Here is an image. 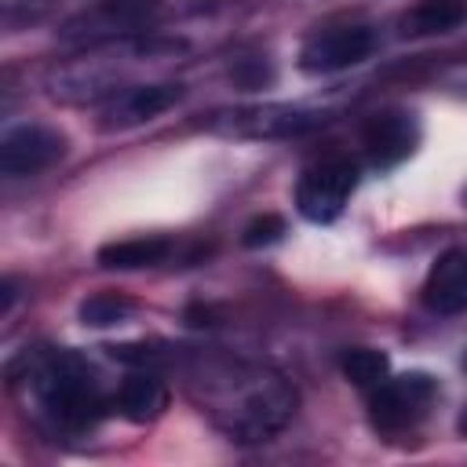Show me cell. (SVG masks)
<instances>
[{
    "mask_svg": "<svg viewBox=\"0 0 467 467\" xmlns=\"http://www.w3.org/2000/svg\"><path fill=\"white\" fill-rule=\"evenodd\" d=\"M310 124H317V117L292 106H266L255 113H241L234 120V128L248 135H296V131H306Z\"/></svg>",
    "mask_w": 467,
    "mask_h": 467,
    "instance_id": "obj_14",
    "label": "cell"
},
{
    "mask_svg": "<svg viewBox=\"0 0 467 467\" xmlns=\"http://www.w3.org/2000/svg\"><path fill=\"white\" fill-rule=\"evenodd\" d=\"M423 303L434 314H467V252H445L434 259L423 281Z\"/></svg>",
    "mask_w": 467,
    "mask_h": 467,
    "instance_id": "obj_10",
    "label": "cell"
},
{
    "mask_svg": "<svg viewBox=\"0 0 467 467\" xmlns=\"http://www.w3.org/2000/svg\"><path fill=\"white\" fill-rule=\"evenodd\" d=\"M131 314V299L120 292H95L80 303V321L91 328H106V325H120Z\"/></svg>",
    "mask_w": 467,
    "mask_h": 467,
    "instance_id": "obj_16",
    "label": "cell"
},
{
    "mask_svg": "<svg viewBox=\"0 0 467 467\" xmlns=\"http://www.w3.org/2000/svg\"><path fill=\"white\" fill-rule=\"evenodd\" d=\"M26 383L40 398L44 412L66 431H91L106 412V398L91 368L69 350H44L26 361Z\"/></svg>",
    "mask_w": 467,
    "mask_h": 467,
    "instance_id": "obj_1",
    "label": "cell"
},
{
    "mask_svg": "<svg viewBox=\"0 0 467 467\" xmlns=\"http://www.w3.org/2000/svg\"><path fill=\"white\" fill-rule=\"evenodd\" d=\"M339 368H343V376H347L354 387L372 390V387H379V383L387 379L390 358H387L383 350H376V347H350V350L339 354Z\"/></svg>",
    "mask_w": 467,
    "mask_h": 467,
    "instance_id": "obj_15",
    "label": "cell"
},
{
    "mask_svg": "<svg viewBox=\"0 0 467 467\" xmlns=\"http://www.w3.org/2000/svg\"><path fill=\"white\" fill-rule=\"evenodd\" d=\"M161 0H99L91 11H80L66 22L69 40H99V36H120L135 33L153 22Z\"/></svg>",
    "mask_w": 467,
    "mask_h": 467,
    "instance_id": "obj_7",
    "label": "cell"
},
{
    "mask_svg": "<svg viewBox=\"0 0 467 467\" xmlns=\"http://www.w3.org/2000/svg\"><path fill=\"white\" fill-rule=\"evenodd\" d=\"M179 99H182V84H135V88H124L120 95L109 99V106L102 109V124L106 128H131V124L161 117Z\"/></svg>",
    "mask_w": 467,
    "mask_h": 467,
    "instance_id": "obj_9",
    "label": "cell"
},
{
    "mask_svg": "<svg viewBox=\"0 0 467 467\" xmlns=\"http://www.w3.org/2000/svg\"><path fill=\"white\" fill-rule=\"evenodd\" d=\"M456 431L467 438V405H463V409H460V416H456Z\"/></svg>",
    "mask_w": 467,
    "mask_h": 467,
    "instance_id": "obj_19",
    "label": "cell"
},
{
    "mask_svg": "<svg viewBox=\"0 0 467 467\" xmlns=\"http://www.w3.org/2000/svg\"><path fill=\"white\" fill-rule=\"evenodd\" d=\"M354 186H358V164L350 157H325L299 175L296 208L310 223H332L347 208Z\"/></svg>",
    "mask_w": 467,
    "mask_h": 467,
    "instance_id": "obj_4",
    "label": "cell"
},
{
    "mask_svg": "<svg viewBox=\"0 0 467 467\" xmlns=\"http://www.w3.org/2000/svg\"><path fill=\"white\" fill-rule=\"evenodd\" d=\"M215 420L237 438V441H266L277 434L292 412H296V390L285 383V376L266 368H248L226 383V390L212 401Z\"/></svg>",
    "mask_w": 467,
    "mask_h": 467,
    "instance_id": "obj_2",
    "label": "cell"
},
{
    "mask_svg": "<svg viewBox=\"0 0 467 467\" xmlns=\"http://www.w3.org/2000/svg\"><path fill=\"white\" fill-rule=\"evenodd\" d=\"M420 142V124L409 109H379L368 117L365 131H361V146H365V157L376 164V168H394L401 164L405 157H412Z\"/></svg>",
    "mask_w": 467,
    "mask_h": 467,
    "instance_id": "obj_8",
    "label": "cell"
},
{
    "mask_svg": "<svg viewBox=\"0 0 467 467\" xmlns=\"http://www.w3.org/2000/svg\"><path fill=\"white\" fill-rule=\"evenodd\" d=\"M467 22V0H420L401 15V36H434L452 33Z\"/></svg>",
    "mask_w": 467,
    "mask_h": 467,
    "instance_id": "obj_12",
    "label": "cell"
},
{
    "mask_svg": "<svg viewBox=\"0 0 467 467\" xmlns=\"http://www.w3.org/2000/svg\"><path fill=\"white\" fill-rule=\"evenodd\" d=\"M171 252L168 237H128V241H113L99 248V263L109 270H142V266H157L164 263Z\"/></svg>",
    "mask_w": 467,
    "mask_h": 467,
    "instance_id": "obj_13",
    "label": "cell"
},
{
    "mask_svg": "<svg viewBox=\"0 0 467 467\" xmlns=\"http://www.w3.org/2000/svg\"><path fill=\"white\" fill-rule=\"evenodd\" d=\"M62 157H66V135L47 124H18L0 139V171L11 179L36 175Z\"/></svg>",
    "mask_w": 467,
    "mask_h": 467,
    "instance_id": "obj_6",
    "label": "cell"
},
{
    "mask_svg": "<svg viewBox=\"0 0 467 467\" xmlns=\"http://www.w3.org/2000/svg\"><path fill=\"white\" fill-rule=\"evenodd\" d=\"M281 234H285V219H281V215H274V212H266V215H255V219L244 226L241 241H244L248 248H263V244L281 241Z\"/></svg>",
    "mask_w": 467,
    "mask_h": 467,
    "instance_id": "obj_17",
    "label": "cell"
},
{
    "mask_svg": "<svg viewBox=\"0 0 467 467\" xmlns=\"http://www.w3.org/2000/svg\"><path fill=\"white\" fill-rule=\"evenodd\" d=\"M372 29L368 26H325L310 33L299 47V66L306 73H339L372 55Z\"/></svg>",
    "mask_w": 467,
    "mask_h": 467,
    "instance_id": "obj_5",
    "label": "cell"
},
{
    "mask_svg": "<svg viewBox=\"0 0 467 467\" xmlns=\"http://www.w3.org/2000/svg\"><path fill=\"white\" fill-rule=\"evenodd\" d=\"M434 398H438V383L427 372H405V376L383 379L379 387H372V398H368L372 427L383 434L412 431L431 412Z\"/></svg>",
    "mask_w": 467,
    "mask_h": 467,
    "instance_id": "obj_3",
    "label": "cell"
},
{
    "mask_svg": "<svg viewBox=\"0 0 467 467\" xmlns=\"http://www.w3.org/2000/svg\"><path fill=\"white\" fill-rule=\"evenodd\" d=\"M234 77L244 84V88H263V80H270V69H263L259 62H241L234 69Z\"/></svg>",
    "mask_w": 467,
    "mask_h": 467,
    "instance_id": "obj_18",
    "label": "cell"
},
{
    "mask_svg": "<svg viewBox=\"0 0 467 467\" xmlns=\"http://www.w3.org/2000/svg\"><path fill=\"white\" fill-rule=\"evenodd\" d=\"M463 368H467V354H463Z\"/></svg>",
    "mask_w": 467,
    "mask_h": 467,
    "instance_id": "obj_20",
    "label": "cell"
},
{
    "mask_svg": "<svg viewBox=\"0 0 467 467\" xmlns=\"http://www.w3.org/2000/svg\"><path fill=\"white\" fill-rule=\"evenodd\" d=\"M117 409H120V416L131 420V423H150V420H157V416L168 409V387H164V379H161L157 372H150V368L131 372V376L120 383V390H117Z\"/></svg>",
    "mask_w": 467,
    "mask_h": 467,
    "instance_id": "obj_11",
    "label": "cell"
}]
</instances>
